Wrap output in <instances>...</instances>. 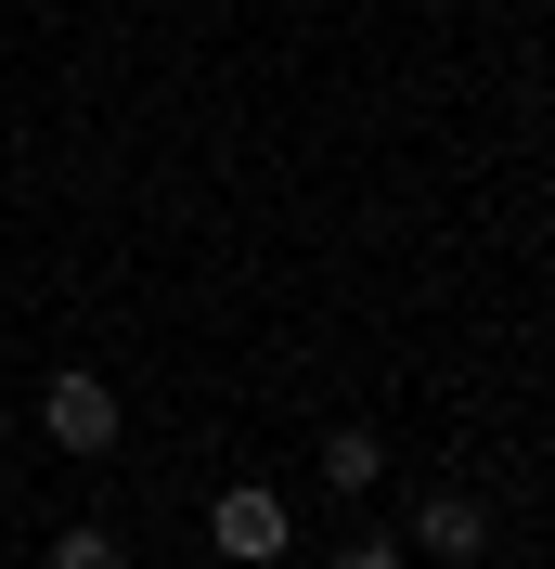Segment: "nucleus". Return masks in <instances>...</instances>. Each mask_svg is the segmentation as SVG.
I'll use <instances>...</instances> for the list:
<instances>
[{
    "label": "nucleus",
    "instance_id": "nucleus-1",
    "mask_svg": "<svg viewBox=\"0 0 555 569\" xmlns=\"http://www.w3.org/2000/svg\"><path fill=\"white\" fill-rule=\"evenodd\" d=\"M208 543H220L233 569H284V543H297V518H284V492H272V479H233V492L208 505Z\"/></svg>",
    "mask_w": 555,
    "mask_h": 569
},
{
    "label": "nucleus",
    "instance_id": "nucleus-2",
    "mask_svg": "<svg viewBox=\"0 0 555 569\" xmlns=\"http://www.w3.org/2000/svg\"><path fill=\"white\" fill-rule=\"evenodd\" d=\"M39 427H52V440H65L78 466H91V453H117V389L91 376V362H65V376L39 389Z\"/></svg>",
    "mask_w": 555,
    "mask_h": 569
},
{
    "label": "nucleus",
    "instance_id": "nucleus-3",
    "mask_svg": "<svg viewBox=\"0 0 555 569\" xmlns=\"http://www.w3.org/2000/svg\"><path fill=\"white\" fill-rule=\"evenodd\" d=\"M478 543H491V518H478V505H465V492H426L401 557H452V569H478Z\"/></svg>",
    "mask_w": 555,
    "mask_h": 569
},
{
    "label": "nucleus",
    "instance_id": "nucleus-4",
    "mask_svg": "<svg viewBox=\"0 0 555 569\" xmlns=\"http://www.w3.org/2000/svg\"><path fill=\"white\" fill-rule=\"evenodd\" d=\"M375 466H387L375 427H336V440H323V492H375Z\"/></svg>",
    "mask_w": 555,
    "mask_h": 569
},
{
    "label": "nucleus",
    "instance_id": "nucleus-5",
    "mask_svg": "<svg viewBox=\"0 0 555 569\" xmlns=\"http://www.w3.org/2000/svg\"><path fill=\"white\" fill-rule=\"evenodd\" d=\"M52 569H130V543H117V531H91V518H78V531L52 543Z\"/></svg>",
    "mask_w": 555,
    "mask_h": 569
},
{
    "label": "nucleus",
    "instance_id": "nucleus-6",
    "mask_svg": "<svg viewBox=\"0 0 555 569\" xmlns=\"http://www.w3.org/2000/svg\"><path fill=\"white\" fill-rule=\"evenodd\" d=\"M336 569H414V557H401L387 531H362V543H336Z\"/></svg>",
    "mask_w": 555,
    "mask_h": 569
}]
</instances>
